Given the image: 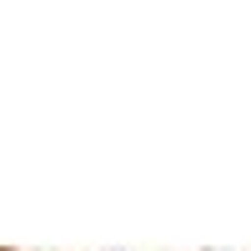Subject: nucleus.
Segmentation results:
<instances>
[{"mask_svg":"<svg viewBox=\"0 0 251 251\" xmlns=\"http://www.w3.org/2000/svg\"><path fill=\"white\" fill-rule=\"evenodd\" d=\"M0 251H20V246H0Z\"/></svg>","mask_w":251,"mask_h":251,"instance_id":"f257e3e1","label":"nucleus"},{"mask_svg":"<svg viewBox=\"0 0 251 251\" xmlns=\"http://www.w3.org/2000/svg\"><path fill=\"white\" fill-rule=\"evenodd\" d=\"M116 251H121V246H116Z\"/></svg>","mask_w":251,"mask_h":251,"instance_id":"f03ea898","label":"nucleus"}]
</instances>
